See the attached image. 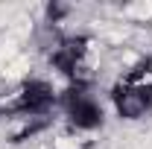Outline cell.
<instances>
[{"instance_id":"6da1fadb","label":"cell","mask_w":152,"mask_h":149,"mask_svg":"<svg viewBox=\"0 0 152 149\" xmlns=\"http://www.w3.org/2000/svg\"><path fill=\"white\" fill-rule=\"evenodd\" d=\"M111 105L117 117L123 120H140L152 111V61L143 58L126 73L111 88Z\"/></svg>"},{"instance_id":"7a4b0ae2","label":"cell","mask_w":152,"mask_h":149,"mask_svg":"<svg viewBox=\"0 0 152 149\" xmlns=\"http://www.w3.org/2000/svg\"><path fill=\"white\" fill-rule=\"evenodd\" d=\"M53 67L64 76L70 85H79V88H88L91 79H94V41L85 35H73V38H64L53 47Z\"/></svg>"},{"instance_id":"3957f363","label":"cell","mask_w":152,"mask_h":149,"mask_svg":"<svg viewBox=\"0 0 152 149\" xmlns=\"http://www.w3.org/2000/svg\"><path fill=\"white\" fill-rule=\"evenodd\" d=\"M58 93L44 79H23L6 99H0V117H47Z\"/></svg>"},{"instance_id":"277c9868","label":"cell","mask_w":152,"mask_h":149,"mask_svg":"<svg viewBox=\"0 0 152 149\" xmlns=\"http://www.w3.org/2000/svg\"><path fill=\"white\" fill-rule=\"evenodd\" d=\"M58 105L67 117V123L79 131H94L102 126V105L96 102L94 93H88V88H79V85H70L67 91L58 96Z\"/></svg>"}]
</instances>
